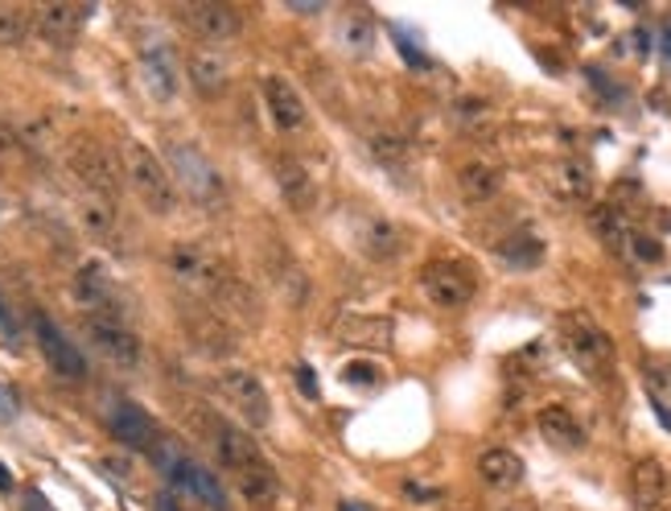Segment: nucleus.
Masks as SVG:
<instances>
[{"instance_id":"obj_20","label":"nucleus","mask_w":671,"mask_h":511,"mask_svg":"<svg viewBox=\"0 0 671 511\" xmlns=\"http://www.w3.org/2000/svg\"><path fill=\"white\" fill-rule=\"evenodd\" d=\"M354 239H359V248H363L367 260H375V264L400 260L404 248H409L400 223H392V219H363V227L354 232Z\"/></svg>"},{"instance_id":"obj_43","label":"nucleus","mask_w":671,"mask_h":511,"mask_svg":"<svg viewBox=\"0 0 671 511\" xmlns=\"http://www.w3.org/2000/svg\"><path fill=\"white\" fill-rule=\"evenodd\" d=\"M9 487H13V474L0 467V491H9Z\"/></svg>"},{"instance_id":"obj_15","label":"nucleus","mask_w":671,"mask_h":511,"mask_svg":"<svg viewBox=\"0 0 671 511\" xmlns=\"http://www.w3.org/2000/svg\"><path fill=\"white\" fill-rule=\"evenodd\" d=\"M671 495V479L659 458H639L630 467V499L639 511H663Z\"/></svg>"},{"instance_id":"obj_27","label":"nucleus","mask_w":671,"mask_h":511,"mask_svg":"<svg viewBox=\"0 0 671 511\" xmlns=\"http://www.w3.org/2000/svg\"><path fill=\"white\" fill-rule=\"evenodd\" d=\"M478 474L495 491H515L524 482V458L507 446H491V450L478 453Z\"/></svg>"},{"instance_id":"obj_21","label":"nucleus","mask_w":671,"mask_h":511,"mask_svg":"<svg viewBox=\"0 0 671 511\" xmlns=\"http://www.w3.org/2000/svg\"><path fill=\"white\" fill-rule=\"evenodd\" d=\"M74 297L87 306V314H107V318H120V297L112 277L103 273L100 264H83L79 277H74Z\"/></svg>"},{"instance_id":"obj_10","label":"nucleus","mask_w":671,"mask_h":511,"mask_svg":"<svg viewBox=\"0 0 671 511\" xmlns=\"http://www.w3.org/2000/svg\"><path fill=\"white\" fill-rule=\"evenodd\" d=\"M206 438L215 446V458H219V467H227L231 474H248V470L264 467L268 458L264 450L251 441L248 429H239V425H227V421H215V417H206Z\"/></svg>"},{"instance_id":"obj_12","label":"nucleus","mask_w":671,"mask_h":511,"mask_svg":"<svg viewBox=\"0 0 671 511\" xmlns=\"http://www.w3.org/2000/svg\"><path fill=\"white\" fill-rule=\"evenodd\" d=\"M33 338H38V347H42V359L59 371L62 380H83V376H87V359H83V351H79L71 338L62 335L45 314H33Z\"/></svg>"},{"instance_id":"obj_44","label":"nucleus","mask_w":671,"mask_h":511,"mask_svg":"<svg viewBox=\"0 0 671 511\" xmlns=\"http://www.w3.org/2000/svg\"><path fill=\"white\" fill-rule=\"evenodd\" d=\"M503 511H536V503H527V499H519V503H512V508H503Z\"/></svg>"},{"instance_id":"obj_9","label":"nucleus","mask_w":671,"mask_h":511,"mask_svg":"<svg viewBox=\"0 0 671 511\" xmlns=\"http://www.w3.org/2000/svg\"><path fill=\"white\" fill-rule=\"evenodd\" d=\"M177 17H182V25L194 33V38H203V42H235L239 30H244V17L235 13L231 4H223V0H198V4H177Z\"/></svg>"},{"instance_id":"obj_8","label":"nucleus","mask_w":671,"mask_h":511,"mask_svg":"<svg viewBox=\"0 0 671 511\" xmlns=\"http://www.w3.org/2000/svg\"><path fill=\"white\" fill-rule=\"evenodd\" d=\"M215 388H219L223 400H227L251 429H268V425H272V400L264 392L260 376H251L244 367H227V371L215 376Z\"/></svg>"},{"instance_id":"obj_22","label":"nucleus","mask_w":671,"mask_h":511,"mask_svg":"<svg viewBox=\"0 0 671 511\" xmlns=\"http://www.w3.org/2000/svg\"><path fill=\"white\" fill-rule=\"evenodd\" d=\"M264 103H268V112H272L280 132H297L306 124V103H301L297 88H292L285 74H268V79H264Z\"/></svg>"},{"instance_id":"obj_30","label":"nucleus","mask_w":671,"mask_h":511,"mask_svg":"<svg viewBox=\"0 0 671 511\" xmlns=\"http://www.w3.org/2000/svg\"><path fill=\"white\" fill-rule=\"evenodd\" d=\"M235 482H239V491L256 503V508H272L280 499V491H285V482H280V474L268 462L256 470H248V474H235Z\"/></svg>"},{"instance_id":"obj_33","label":"nucleus","mask_w":671,"mask_h":511,"mask_svg":"<svg viewBox=\"0 0 671 511\" xmlns=\"http://www.w3.org/2000/svg\"><path fill=\"white\" fill-rule=\"evenodd\" d=\"M30 33H33V9H25V4H0V45L4 50L25 45Z\"/></svg>"},{"instance_id":"obj_29","label":"nucleus","mask_w":671,"mask_h":511,"mask_svg":"<svg viewBox=\"0 0 671 511\" xmlns=\"http://www.w3.org/2000/svg\"><path fill=\"white\" fill-rule=\"evenodd\" d=\"M589 227H593V235H598L613 256H630V239H634V235H630L627 219H622L613 206H593V211H589Z\"/></svg>"},{"instance_id":"obj_5","label":"nucleus","mask_w":671,"mask_h":511,"mask_svg":"<svg viewBox=\"0 0 671 511\" xmlns=\"http://www.w3.org/2000/svg\"><path fill=\"white\" fill-rule=\"evenodd\" d=\"M66 165H71V174L79 177V186L87 194L107 198V203L120 198V161L112 157L107 145L91 141V136H74L66 145Z\"/></svg>"},{"instance_id":"obj_31","label":"nucleus","mask_w":671,"mask_h":511,"mask_svg":"<svg viewBox=\"0 0 671 511\" xmlns=\"http://www.w3.org/2000/svg\"><path fill=\"white\" fill-rule=\"evenodd\" d=\"M498 256L512 264V268H536V264L544 260L540 235H531L527 227H519L512 239H503V244H498Z\"/></svg>"},{"instance_id":"obj_32","label":"nucleus","mask_w":671,"mask_h":511,"mask_svg":"<svg viewBox=\"0 0 671 511\" xmlns=\"http://www.w3.org/2000/svg\"><path fill=\"white\" fill-rule=\"evenodd\" d=\"M79 219H83V227H87L95 239H112V235H116V203L95 198V194H83Z\"/></svg>"},{"instance_id":"obj_24","label":"nucleus","mask_w":671,"mask_h":511,"mask_svg":"<svg viewBox=\"0 0 671 511\" xmlns=\"http://www.w3.org/2000/svg\"><path fill=\"white\" fill-rule=\"evenodd\" d=\"M536 425H540V438L553 446V450H581L585 446V425L572 417L565 405H548V409L536 412Z\"/></svg>"},{"instance_id":"obj_42","label":"nucleus","mask_w":671,"mask_h":511,"mask_svg":"<svg viewBox=\"0 0 671 511\" xmlns=\"http://www.w3.org/2000/svg\"><path fill=\"white\" fill-rule=\"evenodd\" d=\"M157 508H161V511H177L174 495H161V499H157Z\"/></svg>"},{"instance_id":"obj_3","label":"nucleus","mask_w":671,"mask_h":511,"mask_svg":"<svg viewBox=\"0 0 671 511\" xmlns=\"http://www.w3.org/2000/svg\"><path fill=\"white\" fill-rule=\"evenodd\" d=\"M124 174H128V186L132 194L141 198L145 211L153 215H169L177 206V186L169 170H165V161L145 145H128V157H124Z\"/></svg>"},{"instance_id":"obj_39","label":"nucleus","mask_w":671,"mask_h":511,"mask_svg":"<svg viewBox=\"0 0 671 511\" xmlns=\"http://www.w3.org/2000/svg\"><path fill=\"white\" fill-rule=\"evenodd\" d=\"M395 45H400V50H404V54H409V62H412V67H429V59H424L421 50H412V42H409V38H404V33H395Z\"/></svg>"},{"instance_id":"obj_7","label":"nucleus","mask_w":671,"mask_h":511,"mask_svg":"<svg viewBox=\"0 0 671 511\" xmlns=\"http://www.w3.org/2000/svg\"><path fill=\"white\" fill-rule=\"evenodd\" d=\"M83 335L91 338V347H95L107 364L124 367V371H136V367L145 364V347H141V338L132 335V326L124 318L87 314V318H83Z\"/></svg>"},{"instance_id":"obj_34","label":"nucleus","mask_w":671,"mask_h":511,"mask_svg":"<svg viewBox=\"0 0 671 511\" xmlns=\"http://www.w3.org/2000/svg\"><path fill=\"white\" fill-rule=\"evenodd\" d=\"M367 145H371V157L388 165V170H404L409 165V141L392 129H375L367 136Z\"/></svg>"},{"instance_id":"obj_2","label":"nucleus","mask_w":671,"mask_h":511,"mask_svg":"<svg viewBox=\"0 0 671 511\" xmlns=\"http://www.w3.org/2000/svg\"><path fill=\"white\" fill-rule=\"evenodd\" d=\"M161 161H165V170H169V177H174L177 198L186 194L194 206H206V211L227 203V182H223L219 165L206 157L194 141H169Z\"/></svg>"},{"instance_id":"obj_35","label":"nucleus","mask_w":671,"mask_h":511,"mask_svg":"<svg viewBox=\"0 0 671 511\" xmlns=\"http://www.w3.org/2000/svg\"><path fill=\"white\" fill-rule=\"evenodd\" d=\"M342 42H347V45H367V42H371V25H367L363 17L347 21V25H342Z\"/></svg>"},{"instance_id":"obj_28","label":"nucleus","mask_w":671,"mask_h":511,"mask_svg":"<svg viewBox=\"0 0 671 511\" xmlns=\"http://www.w3.org/2000/svg\"><path fill=\"white\" fill-rule=\"evenodd\" d=\"M186 71H190V83L203 91V95H219V91L227 88V79H231L227 59L215 54V50H198V54H190Z\"/></svg>"},{"instance_id":"obj_16","label":"nucleus","mask_w":671,"mask_h":511,"mask_svg":"<svg viewBox=\"0 0 671 511\" xmlns=\"http://www.w3.org/2000/svg\"><path fill=\"white\" fill-rule=\"evenodd\" d=\"M264 268H268V277H272L277 293L289 302V306H306L309 302V277H306V268L292 260L289 248L272 244V248L264 252Z\"/></svg>"},{"instance_id":"obj_11","label":"nucleus","mask_w":671,"mask_h":511,"mask_svg":"<svg viewBox=\"0 0 671 511\" xmlns=\"http://www.w3.org/2000/svg\"><path fill=\"white\" fill-rule=\"evenodd\" d=\"M182 330L194 338V347H203L206 355H231L235 347H239V338H235V330L227 326V318H223L215 306H203V302H190V306L182 309Z\"/></svg>"},{"instance_id":"obj_6","label":"nucleus","mask_w":671,"mask_h":511,"mask_svg":"<svg viewBox=\"0 0 671 511\" xmlns=\"http://www.w3.org/2000/svg\"><path fill=\"white\" fill-rule=\"evenodd\" d=\"M421 289L437 309H466L478 293V277L466 260L441 256V260H429L421 268Z\"/></svg>"},{"instance_id":"obj_13","label":"nucleus","mask_w":671,"mask_h":511,"mask_svg":"<svg viewBox=\"0 0 671 511\" xmlns=\"http://www.w3.org/2000/svg\"><path fill=\"white\" fill-rule=\"evenodd\" d=\"M272 177H277V191L285 198V206H292L297 215H309L313 206H318V182L309 174L301 157H292V153H277L272 157Z\"/></svg>"},{"instance_id":"obj_25","label":"nucleus","mask_w":671,"mask_h":511,"mask_svg":"<svg viewBox=\"0 0 671 511\" xmlns=\"http://www.w3.org/2000/svg\"><path fill=\"white\" fill-rule=\"evenodd\" d=\"M457 194L474 206L495 203L498 194H503V170H498L495 161H466L457 170Z\"/></svg>"},{"instance_id":"obj_26","label":"nucleus","mask_w":671,"mask_h":511,"mask_svg":"<svg viewBox=\"0 0 671 511\" xmlns=\"http://www.w3.org/2000/svg\"><path fill=\"white\" fill-rule=\"evenodd\" d=\"M548 191H553V198H560V203H585V198L593 194V170L577 157L556 161L553 170H548Z\"/></svg>"},{"instance_id":"obj_40","label":"nucleus","mask_w":671,"mask_h":511,"mask_svg":"<svg viewBox=\"0 0 671 511\" xmlns=\"http://www.w3.org/2000/svg\"><path fill=\"white\" fill-rule=\"evenodd\" d=\"M289 13H306V17H318L321 4H289Z\"/></svg>"},{"instance_id":"obj_45","label":"nucleus","mask_w":671,"mask_h":511,"mask_svg":"<svg viewBox=\"0 0 671 511\" xmlns=\"http://www.w3.org/2000/svg\"><path fill=\"white\" fill-rule=\"evenodd\" d=\"M663 59L671 62V25H668V30H663Z\"/></svg>"},{"instance_id":"obj_38","label":"nucleus","mask_w":671,"mask_h":511,"mask_svg":"<svg viewBox=\"0 0 671 511\" xmlns=\"http://www.w3.org/2000/svg\"><path fill=\"white\" fill-rule=\"evenodd\" d=\"M297 380H301V392H306L309 400H318L321 388H318V380H313V371H309V367H297Z\"/></svg>"},{"instance_id":"obj_4","label":"nucleus","mask_w":671,"mask_h":511,"mask_svg":"<svg viewBox=\"0 0 671 511\" xmlns=\"http://www.w3.org/2000/svg\"><path fill=\"white\" fill-rule=\"evenodd\" d=\"M560 343H565V351L577 367H581L585 376H610L613 364H618V351H613V338L601 330L593 318H585V314H569V318L560 321Z\"/></svg>"},{"instance_id":"obj_1","label":"nucleus","mask_w":671,"mask_h":511,"mask_svg":"<svg viewBox=\"0 0 671 511\" xmlns=\"http://www.w3.org/2000/svg\"><path fill=\"white\" fill-rule=\"evenodd\" d=\"M169 273L182 289L190 293L194 302H203V306H215V309H231L239 318H251L260 321V297L251 289L248 280L235 273L231 264L223 260V256H210L203 248H174L169 252Z\"/></svg>"},{"instance_id":"obj_14","label":"nucleus","mask_w":671,"mask_h":511,"mask_svg":"<svg viewBox=\"0 0 671 511\" xmlns=\"http://www.w3.org/2000/svg\"><path fill=\"white\" fill-rule=\"evenodd\" d=\"M165 470H169V479L182 487V491H190L203 508L210 511H227V491H223V482L210 474L206 467H198V462H190V458H182V453H174V462H165Z\"/></svg>"},{"instance_id":"obj_19","label":"nucleus","mask_w":671,"mask_h":511,"mask_svg":"<svg viewBox=\"0 0 671 511\" xmlns=\"http://www.w3.org/2000/svg\"><path fill=\"white\" fill-rule=\"evenodd\" d=\"M141 79H145L148 95L157 103H169L177 95V62H174V50L169 45H145L141 50Z\"/></svg>"},{"instance_id":"obj_23","label":"nucleus","mask_w":671,"mask_h":511,"mask_svg":"<svg viewBox=\"0 0 671 511\" xmlns=\"http://www.w3.org/2000/svg\"><path fill=\"white\" fill-rule=\"evenodd\" d=\"M112 433H116L120 446H128V450H153L157 446V425L148 417L141 405H116L112 409Z\"/></svg>"},{"instance_id":"obj_37","label":"nucleus","mask_w":671,"mask_h":511,"mask_svg":"<svg viewBox=\"0 0 671 511\" xmlns=\"http://www.w3.org/2000/svg\"><path fill=\"white\" fill-rule=\"evenodd\" d=\"M404 499H412V503H437L441 491L437 487H421V482H404Z\"/></svg>"},{"instance_id":"obj_36","label":"nucleus","mask_w":671,"mask_h":511,"mask_svg":"<svg viewBox=\"0 0 671 511\" xmlns=\"http://www.w3.org/2000/svg\"><path fill=\"white\" fill-rule=\"evenodd\" d=\"M342 380L347 384H375L380 380V371H375V367H363V364H351V367H342Z\"/></svg>"},{"instance_id":"obj_18","label":"nucleus","mask_w":671,"mask_h":511,"mask_svg":"<svg viewBox=\"0 0 671 511\" xmlns=\"http://www.w3.org/2000/svg\"><path fill=\"white\" fill-rule=\"evenodd\" d=\"M87 4H38L33 9V30H42V38H50V42L71 45L79 30L87 25Z\"/></svg>"},{"instance_id":"obj_17","label":"nucleus","mask_w":671,"mask_h":511,"mask_svg":"<svg viewBox=\"0 0 671 511\" xmlns=\"http://www.w3.org/2000/svg\"><path fill=\"white\" fill-rule=\"evenodd\" d=\"M334 338L347 347H363V351H388L392 347V318L347 314V318H334Z\"/></svg>"},{"instance_id":"obj_41","label":"nucleus","mask_w":671,"mask_h":511,"mask_svg":"<svg viewBox=\"0 0 671 511\" xmlns=\"http://www.w3.org/2000/svg\"><path fill=\"white\" fill-rule=\"evenodd\" d=\"M338 511H371V508H367V503H359V499H342V503H338Z\"/></svg>"}]
</instances>
